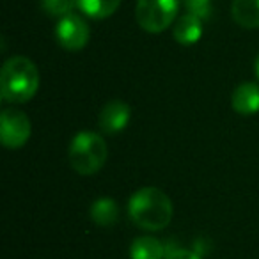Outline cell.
<instances>
[{
    "mask_svg": "<svg viewBox=\"0 0 259 259\" xmlns=\"http://www.w3.org/2000/svg\"><path fill=\"white\" fill-rule=\"evenodd\" d=\"M180 11V0H137L135 16L142 30L160 34L170 27Z\"/></svg>",
    "mask_w": 259,
    "mask_h": 259,
    "instance_id": "277c9868",
    "label": "cell"
},
{
    "mask_svg": "<svg viewBox=\"0 0 259 259\" xmlns=\"http://www.w3.org/2000/svg\"><path fill=\"white\" fill-rule=\"evenodd\" d=\"M55 37L62 48L69 52H78L89 41V27L85 20H82V16L69 13L59 20L55 27Z\"/></svg>",
    "mask_w": 259,
    "mask_h": 259,
    "instance_id": "8992f818",
    "label": "cell"
},
{
    "mask_svg": "<svg viewBox=\"0 0 259 259\" xmlns=\"http://www.w3.org/2000/svg\"><path fill=\"white\" fill-rule=\"evenodd\" d=\"M163 259H201L199 254L192 250H187V248H180V247H169L165 248V255Z\"/></svg>",
    "mask_w": 259,
    "mask_h": 259,
    "instance_id": "2e32d148",
    "label": "cell"
},
{
    "mask_svg": "<svg viewBox=\"0 0 259 259\" xmlns=\"http://www.w3.org/2000/svg\"><path fill=\"white\" fill-rule=\"evenodd\" d=\"M39 87V73L30 59L16 55L6 61L0 73V94L9 103H25Z\"/></svg>",
    "mask_w": 259,
    "mask_h": 259,
    "instance_id": "7a4b0ae2",
    "label": "cell"
},
{
    "mask_svg": "<svg viewBox=\"0 0 259 259\" xmlns=\"http://www.w3.org/2000/svg\"><path fill=\"white\" fill-rule=\"evenodd\" d=\"M78 6V0H41V8L50 16H62L69 15L71 9Z\"/></svg>",
    "mask_w": 259,
    "mask_h": 259,
    "instance_id": "5bb4252c",
    "label": "cell"
},
{
    "mask_svg": "<svg viewBox=\"0 0 259 259\" xmlns=\"http://www.w3.org/2000/svg\"><path fill=\"white\" fill-rule=\"evenodd\" d=\"M233 20L243 29L259 27V0H233L231 6Z\"/></svg>",
    "mask_w": 259,
    "mask_h": 259,
    "instance_id": "30bf717a",
    "label": "cell"
},
{
    "mask_svg": "<svg viewBox=\"0 0 259 259\" xmlns=\"http://www.w3.org/2000/svg\"><path fill=\"white\" fill-rule=\"evenodd\" d=\"M172 36L178 43L185 45V47L195 45L202 36V18L192 15V13L181 15L178 22L174 23Z\"/></svg>",
    "mask_w": 259,
    "mask_h": 259,
    "instance_id": "9c48e42d",
    "label": "cell"
},
{
    "mask_svg": "<svg viewBox=\"0 0 259 259\" xmlns=\"http://www.w3.org/2000/svg\"><path fill=\"white\" fill-rule=\"evenodd\" d=\"M121 0H78V8L93 20H105L117 11Z\"/></svg>",
    "mask_w": 259,
    "mask_h": 259,
    "instance_id": "4fadbf2b",
    "label": "cell"
},
{
    "mask_svg": "<svg viewBox=\"0 0 259 259\" xmlns=\"http://www.w3.org/2000/svg\"><path fill=\"white\" fill-rule=\"evenodd\" d=\"M255 73H257V78H259V57L255 59Z\"/></svg>",
    "mask_w": 259,
    "mask_h": 259,
    "instance_id": "e0dca14e",
    "label": "cell"
},
{
    "mask_svg": "<svg viewBox=\"0 0 259 259\" xmlns=\"http://www.w3.org/2000/svg\"><path fill=\"white\" fill-rule=\"evenodd\" d=\"M165 248L162 241L151 236L135 238L132 247H130V257L132 259H163Z\"/></svg>",
    "mask_w": 259,
    "mask_h": 259,
    "instance_id": "8fae6325",
    "label": "cell"
},
{
    "mask_svg": "<svg viewBox=\"0 0 259 259\" xmlns=\"http://www.w3.org/2000/svg\"><path fill=\"white\" fill-rule=\"evenodd\" d=\"M128 215L141 229L162 231L172 220V202L160 188L144 187L130 197Z\"/></svg>",
    "mask_w": 259,
    "mask_h": 259,
    "instance_id": "6da1fadb",
    "label": "cell"
},
{
    "mask_svg": "<svg viewBox=\"0 0 259 259\" xmlns=\"http://www.w3.org/2000/svg\"><path fill=\"white\" fill-rule=\"evenodd\" d=\"M187 13L199 16L202 20H208L211 15V0H183Z\"/></svg>",
    "mask_w": 259,
    "mask_h": 259,
    "instance_id": "9a60e30c",
    "label": "cell"
},
{
    "mask_svg": "<svg viewBox=\"0 0 259 259\" xmlns=\"http://www.w3.org/2000/svg\"><path fill=\"white\" fill-rule=\"evenodd\" d=\"M231 103L240 115H252L259 112V85L254 82L240 83L234 89Z\"/></svg>",
    "mask_w": 259,
    "mask_h": 259,
    "instance_id": "ba28073f",
    "label": "cell"
},
{
    "mask_svg": "<svg viewBox=\"0 0 259 259\" xmlns=\"http://www.w3.org/2000/svg\"><path fill=\"white\" fill-rule=\"evenodd\" d=\"M132 115V108L122 100H112L101 108L98 115V126L103 134H119L126 128Z\"/></svg>",
    "mask_w": 259,
    "mask_h": 259,
    "instance_id": "52a82bcc",
    "label": "cell"
},
{
    "mask_svg": "<svg viewBox=\"0 0 259 259\" xmlns=\"http://www.w3.org/2000/svg\"><path fill=\"white\" fill-rule=\"evenodd\" d=\"M108 149L103 137L94 132H82L69 144V163L82 176L98 172L107 162Z\"/></svg>",
    "mask_w": 259,
    "mask_h": 259,
    "instance_id": "3957f363",
    "label": "cell"
},
{
    "mask_svg": "<svg viewBox=\"0 0 259 259\" xmlns=\"http://www.w3.org/2000/svg\"><path fill=\"white\" fill-rule=\"evenodd\" d=\"M91 219L96 226L108 227L117 222L119 219V208L110 197H100L91 206Z\"/></svg>",
    "mask_w": 259,
    "mask_h": 259,
    "instance_id": "7c38bea8",
    "label": "cell"
},
{
    "mask_svg": "<svg viewBox=\"0 0 259 259\" xmlns=\"http://www.w3.org/2000/svg\"><path fill=\"white\" fill-rule=\"evenodd\" d=\"M30 121L22 110L8 108L0 115V139L8 149H18L29 141Z\"/></svg>",
    "mask_w": 259,
    "mask_h": 259,
    "instance_id": "5b68a950",
    "label": "cell"
}]
</instances>
